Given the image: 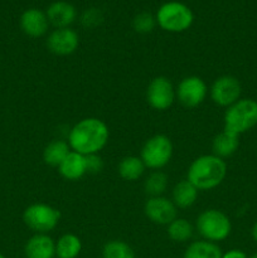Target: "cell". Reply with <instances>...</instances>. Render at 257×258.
<instances>
[{
  "instance_id": "cell-1",
  "label": "cell",
  "mask_w": 257,
  "mask_h": 258,
  "mask_svg": "<svg viewBox=\"0 0 257 258\" xmlns=\"http://www.w3.org/2000/svg\"><path fill=\"white\" fill-rule=\"evenodd\" d=\"M110 130L106 122L97 117H86L78 121L68 133L71 150L82 155L98 154L108 143Z\"/></svg>"
},
{
  "instance_id": "cell-2",
  "label": "cell",
  "mask_w": 257,
  "mask_h": 258,
  "mask_svg": "<svg viewBox=\"0 0 257 258\" xmlns=\"http://www.w3.org/2000/svg\"><path fill=\"white\" fill-rule=\"evenodd\" d=\"M227 175V164L214 154L194 159L186 173V180L198 190H212L221 185Z\"/></svg>"
},
{
  "instance_id": "cell-3",
  "label": "cell",
  "mask_w": 257,
  "mask_h": 258,
  "mask_svg": "<svg viewBox=\"0 0 257 258\" xmlns=\"http://www.w3.org/2000/svg\"><path fill=\"white\" fill-rule=\"evenodd\" d=\"M223 120V130L238 136L251 130L257 125V101L251 98H239L236 103L227 107Z\"/></svg>"
},
{
  "instance_id": "cell-4",
  "label": "cell",
  "mask_w": 257,
  "mask_h": 258,
  "mask_svg": "<svg viewBox=\"0 0 257 258\" xmlns=\"http://www.w3.org/2000/svg\"><path fill=\"white\" fill-rule=\"evenodd\" d=\"M156 24L169 33H181L191 27L194 14L190 8L180 2L164 3L155 15Z\"/></svg>"
},
{
  "instance_id": "cell-5",
  "label": "cell",
  "mask_w": 257,
  "mask_h": 258,
  "mask_svg": "<svg viewBox=\"0 0 257 258\" xmlns=\"http://www.w3.org/2000/svg\"><path fill=\"white\" fill-rule=\"evenodd\" d=\"M196 228L202 238L217 243L224 241L231 234L232 223L223 212L218 209H207L197 218Z\"/></svg>"
},
{
  "instance_id": "cell-6",
  "label": "cell",
  "mask_w": 257,
  "mask_h": 258,
  "mask_svg": "<svg viewBox=\"0 0 257 258\" xmlns=\"http://www.w3.org/2000/svg\"><path fill=\"white\" fill-rule=\"evenodd\" d=\"M59 219V211L45 203L30 204L23 212V222L35 233L48 234L58 226Z\"/></svg>"
},
{
  "instance_id": "cell-7",
  "label": "cell",
  "mask_w": 257,
  "mask_h": 258,
  "mask_svg": "<svg viewBox=\"0 0 257 258\" xmlns=\"http://www.w3.org/2000/svg\"><path fill=\"white\" fill-rule=\"evenodd\" d=\"M173 156V143L163 134H158L146 140L141 148L140 158L146 168L159 170L169 164Z\"/></svg>"
},
{
  "instance_id": "cell-8",
  "label": "cell",
  "mask_w": 257,
  "mask_h": 258,
  "mask_svg": "<svg viewBox=\"0 0 257 258\" xmlns=\"http://www.w3.org/2000/svg\"><path fill=\"white\" fill-rule=\"evenodd\" d=\"M175 88L168 77L158 76L149 83L146 88V101L158 111H165L171 107L175 101Z\"/></svg>"
},
{
  "instance_id": "cell-9",
  "label": "cell",
  "mask_w": 257,
  "mask_h": 258,
  "mask_svg": "<svg viewBox=\"0 0 257 258\" xmlns=\"http://www.w3.org/2000/svg\"><path fill=\"white\" fill-rule=\"evenodd\" d=\"M242 87L239 81L233 76H221L211 86V98L221 107H229L239 100Z\"/></svg>"
},
{
  "instance_id": "cell-10",
  "label": "cell",
  "mask_w": 257,
  "mask_h": 258,
  "mask_svg": "<svg viewBox=\"0 0 257 258\" xmlns=\"http://www.w3.org/2000/svg\"><path fill=\"white\" fill-rule=\"evenodd\" d=\"M208 87L198 76H188L183 78L175 90L176 98L183 106L193 108L203 103L206 100Z\"/></svg>"
},
{
  "instance_id": "cell-11",
  "label": "cell",
  "mask_w": 257,
  "mask_h": 258,
  "mask_svg": "<svg viewBox=\"0 0 257 258\" xmlns=\"http://www.w3.org/2000/svg\"><path fill=\"white\" fill-rule=\"evenodd\" d=\"M146 218L159 226H168L178 218V208L173 201L165 197H150L144 206Z\"/></svg>"
},
{
  "instance_id": "cell-12",
  "label": "cell",
  "mask_w": 257,
  "mask_h": 258,
  "mask_svg": "<svg viewBox=\"0 0 257 258\" xmlns=\"http://www.w3.org/2000/svg\"><path fill=\"white\" fill-rule=\"evenodd\" d=\"M80 35L72 28H58L49 33L47 48L55 55H70L77 50Z\"/></svg>"
},
{
  "instance_id": "cell-13",
  "label": "cell",
  "mask_w": 257,
  "mask_h": 258,
  "mask_svg": "<svg viewBox=\"0 0 257 258\" xmlns=\"http://www.w3.org/2000/svg\"><path fill=\"white\" fill-rule=\"evenodd\" d=\"M23 33L30 38H40L48 32L49 22L45 12L37 8H30L23 12L19 20Z\"/></svg>"
},
{
  "instance_id": "cell-14",
  "label": "cell",
  "mask_w": 257,
  "mask_h": 258,
  "mask_svg": "<svg viewBox=\"0 0 257 258\" xmlns=\"http://www.w3.org/2000/svg\"><path fill=\"white\" fill-rule=\"evenodd\" d=\"M49 24L58 28H70V25L77 18V10L68 2H54L48 7L45 12Z\"/></svg>"
},
{
  "instance_id": "cell-15",
  "label": "cell",
  "mask_w": 257,
  "mask_h": 258,
  "mask_svg": "<svg viewBox=\"0 0 257 258\" xmlns=\"http://www.w3.org/2000/svg\"><path fill=\"white\" fill-rule=\"evenodd\" d=\"M25 258H54L55 242L48 234L35 233L24 246Z\"/></svg>"
},
{
  "instance_id": "cell-16",
  "label": "cell",
  "mask_w": 257,
  "mask_h": 258,
  "mask_svg": "<svg viewBox=\"0 0 257 258\" xmlns=\"http://www.w3.org/2000/svg\"><path fill=\"white\" fill-rule=\"evenodd\" d=\"M58 171H59V174L66 180H78L85 174H87V161H86V156L71 150L70 154L65 158V160L58 166Z\"/></svg>"
},
{
  "instance_id": "cell-17",
  "label": "cell",
  "mask_w": 257,
  "mask_h": 258,
  "mask_svg": "<svg viewBox=\"0 0 257 258\" xmlns=\"http://www.w3.org/2000/svg\"><path fill=\"white\" fill-rule=\"evenodd\" d=\"M198 189L189 180H181L175 184L171 193V201L176 208L185 209L193 206L198 198Z\"/></svg>"
},
{
  "instance_id": "cell-18",
  "label": "cell",
  "mask_w": 257,
  "mask_h": 258,
  "mask_svg": "<svg viewBox=\"0 0 257 258\" xmlns=\"http://www.w3.org/2000/svg\"><path fill=\"white\" fill-rule=\"evenodd\" d=\"M239 146L238 135L229 131L223 130L216 135L212 143V149H213V154L218 158H228V156L233 155L237 151Z\"/></svg>"
},
{
  "instance_id": "cell-19",
  "label": "cell",
  "mask_w": 257,
  "mask_h": 258,
  "mask_svg": "<svg viewBox=\"0 0 257 258\" xmlns=\"http://www.w3.org/2000/svg\"><path fill=\"white\" fill-rule=\"evenodd\" d=\"M146 166L144 161L141 160L140 156L128 155L121 159L118 163L117 171L118 175L127 181H135L143 176L144 171H145Z\"/></svg>"
},
{
  "instance_id": "cell-20",
  "label": "cell",
  "mask_w": 257,
  "mask_h": 258,
  "mask_svg": "<svg viewBox=\"0 0 257 258\" xmlns=\"http://www.w3.org/2000/svg\"><path fill=\"white\" fill-rule=\"evenodd\" d=\"M221 247L213 242L206 241H194L186 247L183 258H222Z\"/></svg>"
},
{
  "instance_id": "cell-21",
  "label": "cell",
  "mask_w": 257,
  "mask_h": 258,
  "mask_svg": "<svg viewBox=\"0 0 257 258\" xmlns=\"http://www.w3.org/2000/svg\"><path fill=\"white\" fill-rule=\"evenodd\" d=\"M82 251V241L73 233H66L55 242V257L77 258Z\"/></svg>"
},
{
  "instance_id": "cell-22",
  "label": "cell",
  "mask_w": 257,
  "mask_h": 258,
  "mask_svg": "<svg viewBox=\"0 0 257 258\" xmlns=\"http://www.w3.org/2000/svg\"><path fill=\"white\" fill-rule=\"evenodd\" d=\"M70 151L71 148L67 141L57 139V140L50 141L44 148V150H43V160L47 165L58 168L60 163L65 160L66 156L70 154Z\"/></svg>"
},
{
  "instance_id": "cell-23",
  "label": "cell",
  "mask_w": 257,
  "mask_h": 258,
  "mask_svg": "<svg viewBox=\"0 0 257 258\" xmlns=\"http://www.w3.org/2000/svg\"><path fill=\"white\" fill-rule=\"evenodd\" d=\"M169 238L176 243H184L193 237L194 227L189 221L184 218H175L166 229Z\"/></svg>"
},
{
  "instance_id": "cell-24",
  "label": "cell",
  "mask_w": 257,
  "mask_h": 258,
  "mask_svg": "<svg viewBox=\"0 0 257 258\" xmlns=\"http://www.w3.org/2000/svg\"><path fill=\"white\" fill-rule=\"evenodd\" d=\"M135 251L126 242L112 239L103 244L102 258H135Z\"/></svg>"
},
{
  "instance_id": "cell-25",
  "label": "cell",
  "mask_w": 257,
  "mask_h": 258,
  "mask_svg": "<svg viewBox=\"0 0 257 258\" xmlns=\"http://www.w3.org/2000/svg\"><path fill=\"white\" fill-rule=\"evenodd\" d=\"M168 188V176L163 171L155 170L149 174L144 183L145 193L150 197H160Z\"/></svg>"
},
{
  "instance_id": "cell-26",
  "label": "cell",
  "mask_w": 257,
  "mask_h": 258,
  "mask_svg": "<svg viewBox=\"0 0 257 258\" xmlns=\"http://www.w3.org/2000/svg\"><path fill=\"white\" fill-rule=\"evenodd\" d=\"M156 25V19L153 14L148 12L139 13L135 15L133 20V28L136 33L139 34H148V33L153 32V29Z\"/></svg>"
},
{
  "instance_id": "cell-27",
  "label": "cell",
  "mask_w": 257,
  "mask_h": 258,
  "mask_svg": "<svg viewBox=\"0 0 257 258\" xmlns=\"http://www.w3.org/2000/svg\"><path fill=\"white\" fill-rule=\"evenodd\" d=\"M102 13L98 9H88L81 17V23L85 28H95L102 23Z\"/></svg>"
},
{
  "instance_id": "cell-28",
  "label": "cell",
  "mask_w": 257,
  "mask_h": 258,
  "mask_svg": "<svg viewBox=\"0 0 257 258\" xmlns=\"http://www.w3.org/2000/svg\"><path fill=\"white\" fill-rule=\"evenodd\" d=\"M86 161H87V173L97 174L102 170L103 163H102V159L98 156V154L87 155L86 156Z\"/></svg>"
},
{
  "instance_id": "cell-29",
  "label": "cell",
  "mask_w": 257,
  "mask_h": 258,
  "mask_svg": "<svg viewBox=\"0 0 257 258\" xmlns=\"http://www.w3.org/2000/svg\"><path fill=\"white\" fill-rule=\"evenodd\" d=\"M222 258H247V254L241 249H229L222 254Z\"/></svg>"
},
{
  "instance_id": "cell-30",
  "label": "cell",
  "mask_w": 257,
  "mask_h": 258,
  "mask_svg": "<svg viewBox=\"0 0 257 258\" xmlns=\"http://www.w3.org/2000/svg\"><path fill=\"white\" fill-rule=\"evenodd\" d=\"M251 236H252V238H253L254 241L257 242V222L253 224V227H252V229H251Z\"/></svg>"
},
{
  "instance_id": "cell-31",
  "label": "cell",
  "mask_w": 257,
  "mask_h": 258,
  "mask_svg": "<svg viewBox=\"0 0 257 258\" xmlns=\"http://www.w3.org/2000/svg\"><path fill=\"white\" fill-rule=\"evenodd\" d=\"M0 258H7V257H5V256H4V254H3V253H2V252H0Z\"/></svg>"
},
{
  "instance_id": "cell-32",
  "label": "cell",
  "mask_w": 257,
  "mask_h": 258,
  "mask_svg": "<svg viewBox=\"0 0 257 258\" xmlns=\"http://www.w3.org/2000/svg\"><path fill=\"white\" fill-rule=\"evenodd\" d=\"M249 258H257V253H254L253 256H251V257H249Z\"/></svg>"
}]
</instances>
